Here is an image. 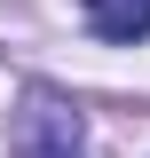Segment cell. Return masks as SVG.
Listing matches in <instances>:
<instances>
[{
  "label": "cell",
  "mask_w": 150,
  "mask_h": 158,
  "mask_svg": "<svg viewBox=\"0 0 150 158\" xmlns=\"http://www.w3.org/2000/svg\"><path fill=\"white\" fill-rule=\"evenodd\" d=\"M95 40H150V0H87Z\"/></svg>",
  "instance_id": "7a4b0ae2"
},
{
  "label": "cell",
  "mask_w": 150,
  "mask_h": 158,
  "mask_svg": "<svg viewBox=\"0 0 150 158\" xmlns=\"http://www.w3.org/2000/svg\"><path fill=\"white\" fill-rule=\"evenodd\" d=\"M87 135H79V111L56 95H32L16 111V158H79Z\"/></svg>",
  "instance_id": "6da1fadb"
}]
</instances>
